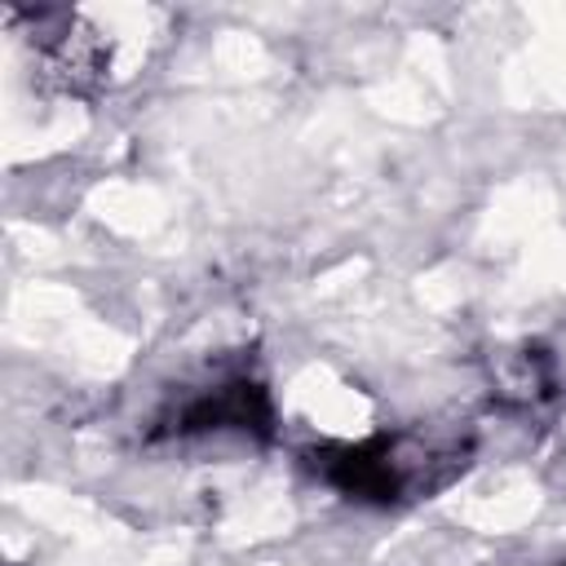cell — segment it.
Wrapping results in <instances>:
<instances>
[{
  "label": "cell",
  "instance_id": "1",
  "mask_svg": "<svg viewBox=\"0 0 566 566\" xmlns=\"http://www.w3.org/2000/svg\"><path fill=\"white\" fill-rule=\"evenodd\" d=\"M314 469L336 491H345L349 500H371V504H389V500L407 495V482H411V464H407V455L398 451L394 438L318 447L314 451Z\"/></svg>",
  "mask_w": 566,
  "mask_h": 566
},
{
  "label": "cell",
  "instance_id": "2",
  "mask_svg": "<svg viewBox=\"0 0 566 566\" xmlns=\"http://www.w3.org/2000/svg\"><path fill=\"white\" fill-rule=\"evenodd\" d=\"M270 420H274L270 394L256 380H248V376H230L221 385H208V389H199L195 398H186L172 411V429L177 433H221V429H234V433L265 438Z\"/></svg>",
  "mask_w": 566,
  "mask_h": 566
}]
</instances>
